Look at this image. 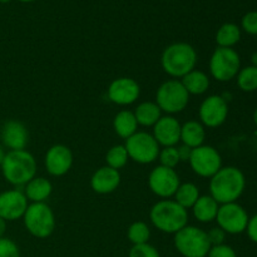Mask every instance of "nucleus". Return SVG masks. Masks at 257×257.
Instances as JSON below:
<instances>
[{"instance_id": "nucleus-38", "label": "nucleus", "mask_w": 257, "mask_h": 257, "mask_svg": "<svg viewBox=\"0 0 257 257\" xmlns=\"http://www.w3.org/2000/svg\"><path fill=\"white\" fill-rule=\"evenodd\" d=\"M178 151V156H180V161L181 162H188L191 157V153H192V148L187 147L185 145H181L177 147Z\"/></svg>"}, {"instance_id": "nucleus-25", "label": "nucleus", "mask_w": 257, "mask_h": 257, "mask_svg": "<svg viewBox=\"0 0 257 257\" xmlns=\"http://www.w3.org/2000/svg\"><path fill=\"white\" fill-rule=\"evenodd\" d=\"M135 117L138 125L153 127L162 117V110L156 102H142L135 109Z\"/></svg>"}, {"instance_id": "nucleus-30", "label": "nucleus", "mask_w": 257, "mask_h": 257, "mask_svg": "<svg viewBox=\"0 0 257 257\" xmlns=\"http://www.w3.org/2000/svg\"><path fill=\"white\" fill-rule=\"evenodd\" d=\"M128 161H130V157H128V153L124 145L113 146V147H110L108 150L107 155H105V162H107L105 166L118 171L124 167L128 163Z\"/></svg>"}, {"instance_id": "nucleus-24", "label": "nucleus", "mask_w": 257, "mask_h": 257, "mask_svg": "<svg viewBox=\"0 0 257 257\" xmlns=\"http://www.w3.org/2000/svg\"><path fill=\"white\" fill-rule=\"evenodd\" d=\"M181 83L190 95L205 94L210 88V78L205 72L198 69L191 70L188 74L181 78Z\"/></svg>"}, {"instance_id": "nucleus-40", "label": "nucleus", "mask_w": 257, "mask_h": 257, "mask_svg": "<svg viewBox=\"0 0 257 257\" xmlns=\"http://www.w3.org/2000/svg\"><path fill=\"white\" fill-rule=\"evenodd\" d=\"M5 155H7V152H5V150H4V146L0 145V166H2L3 161H4Z\"/></svg>"}, {"instance_id": "nucleus-33", "label": "nucleus", "mask_w": 257, "mask_h": 257, "mask_svg": "<svg viewBox=\"0 0 257 257\" xmlns=\"http://www.w3.org/2000/svg\"><path fill=\"white\" fill-rule=\"evenodd\" d=\"M0 257H20L17 243L8 237L0 238Z\"/></svg>"}, {"instance_id": "nucleus-26", "label": "nucleus", "mask_w": 257, "mask_h": 257, "mask_svg": "<svg viewBox=\"0 0 257 257\" xmlns=\"http://www.w3.org/2000/svg\"><path fill=\"white\" fill-rule=\"evenodd\" d=\"M241 39V28L233 23H225L216 33V43L220 48H233Z\"/></svg>"}, {"instance_id": "nucleus-8", "label": "nucleus", "mask_w": 257, "mask_h": 257, "mask_svg": "<svg viewBox=\"0 0 257 257\" xmlns=\"http://www.w3.org/2000/svg\"><path fill=\"white\" fill-rule=\"evenodd\" d=\"M211 77L218 82H230L241 69V58L233 48H220L213 50L210 58Z\"/></svg>"}, {"instance_id": "nucleus-10", "label": "nucleus", "mask_w": 257, "mask_h": 257, "mask_svg": "<svg viewBox=\"0 0 257 257\" xmlns=\"http://www.w3.org/2000/svg\"><path fill=\"white\" fill-rule=\"evenodd\" d=\"M188 163L191 170L203 178H211L223 167L222 157L218 151L212 146L206 145L193 148Z\"/></svg>"}, {"instance_id": "nucleus-29", "label": "nucleus", "mask_w": 257, "mask_h": 257, "mask_svg": "<svg viewBox=\"0 0 257 257\" xmlns=\"http://www.w3.org/2000/svg\"><path fill=\"white\" fill-rule=\"evenodd\" d=\"M127 237L132 245H142L148 243L151 238V228L143 221H136L131 223L127 230Z\"/></svg>"}, {"instance_id": "nucleus-11", "label": "nucleus", "mask_w": 257, "mask_h": 257, "mask_svg": "<svg viewBox=\"0 0 257 257\" xmlns=\"http://www.w3.org/2000/svg\"><path fill=\"white\" fill-rule=\"evenodd\" d=\"M248 213L237 202L225 203L218 207L216 222L228 235H240L245 232L248 223Z\"/></svg>"}, {"instance_id": "nucleus-27", "label": "nucleus", "mask_w": 257, "mask_h": 257, "mask_svg": "<svg viewBox=\"0 0 257 257\" xmlns=\"http://www.w3.org/2000/svg\"><path fill=\"white\" fill-rule=\"evenodd\" d=\"M200 196V188L195 183L185 182L178 186L173 197H175V201L178 205L182 206L185 210L188 211V208L193 207V205H195Z\"/></svg>"}, {"instance_id": "nucleus-44", "label": "nucleus", "mask_w": 257, "mask_h": 257, "mask_svg": "<svg viewBox=\"0 0 257 257\" xmlns=\"http://www.w3.org/2000/svg\"><path fill=\"white\" fill-rule=\"evenodd\" d=\"M19 2H22V3H32V2H35V0H19Z\"/></svg>"}, {"instance_id": "nucleus-35", "label": "nucleus", "mask_w": 257, "mask_h": 257, "mask_svg": "<svg viewBox=\"0 0 257 257\" xmlns=\"http://www.w3.org/2000/svg\"><path fill=\"white\" fill-rule=\"evenodd\" d=\"M207 257H237V255L231 246L222 243V245L211 246Z\"/></svg>"}, {"instance_id": "nucleus-17", "label": "nucleus", "mask_w": 257, "mask_h": 257, "mask_svg": "<svg viewBox=\"0 0 257 257\" xmlns=\"http://www.w3.org/2000/svg\"><path fill=\"white\" fill-rule=\"evenodd\" d=\"M181 123L173 115H162L153 125L152 136L160 147H173L181 141Z\"/></svg>"}, {"instance_id": "nucleus-1", "label": "nucleus", "mask_w": 257, "mask_h": 257, "mask_svg": "<svg viewBox=\"0 0 257 257\" xmlns=\"http://www.w3.org/2000/svg\"><path fill=\"white\" fill-rule=\"evenodd\" d=\"M245 187V175L240 168L233 166L222 167L210 178V196L218 205L237 202Z\"/></svg>"}, {"instance_id": "nucleus-9", "label": "nucleus", "mask_w": 257, "mask_h": 257, "mask_svg": "<svg viewBox=\"0 0 257 257\" xmlns=\"http://www.w3.org/2000/svg\"><path fill=\"white\" fill-rule=\"evenodd\" d=\"M124 147L130 160L140 165H150L158 160L161 147L151 133L140 132L125 140Z\"/></svg>"}, {"instance_id": "nucleus-4", "label": "nucleus", "mask_w": 257, "mask_h": 257, "mask_svg": "<svg viewBox=\"0 0 257 257\" xmlns=\"http://www.w3.org/2000/svg\"><path fill=\"white\" fill-rule=\"evenodd\" d=\"M152 225L163 233L175 235L188 225V211L175 200H161L150 211Z\"/></svg>"}, {"instance_id": "nucleus-2", "label": "nucleus", "mask_w": 257, "mask_h": 257, "mask_svg": "<svg viewBox=\"0 0 257 257\" xmlns=\"http://www.w3.org/2000/svg\"><path fill=\"white\" fill-rule=\"evenodd\" d=\"M3 177L8 183L20 187L37 176V161L27 150L8 151L2 166Z\"/></svg>"}, {"instance_id": "nucleus-19", "label": "nucleus", "mask_w": 257, "mask_h": 257, "mask_svg": "<svg viewBox=\"0 0 257 257\" xmlns=\"http://www.w3.org/2000/svg\"><path fill=\"white\" fill-rule=\"evenodd\" d=\"M120 180L119 171L103 166L90 177V188L98 195H109L119 187Z\"/></svg>"}, {"instance_id": "nucleus-20", "label": "nucleus", "mask_w": 257, "mask_h": 257, "mask_svg": "<svg viewBox=\"0 0 257 257\" xmlns=\"http://www.w3.org/2000/svg\"><path fill=\"white\" fill-rule=\"evenodd\" d=\"M24 195L32 203L45 202L53 192V185L48 178L35 176L24 186Z\"/></svg>"}, {"instance_id": "nucleus-41", "label": "nucleus", "mask_w": 257, "mask_h": 257, "mask_svg": "<svg viewBox=\"0 0 257 257\" xmlns=\"http://www.w3.org/2000/svg\"><path fill=\"white\" fill-rule=\"evenodd\" d=\"M251 65L257 67V52H255L252 55H251Z\"/></svg>"}, {"instance_id": "nucleus-15", "label": "nucleus", "mask_w": 257, "mask_h": 257, "mask_svg": "<svg viewBox=\"0 0 257 257\" xmlns=\"http://www.w3.org/2000/svg\"><path fill=\"white\" fill-rule=\"evenodd\" d=\"M73 152L68 146L54 145L47 151L44 165L48 173L54 177H62L67 175L73 166Z\"/></svg>"}, {"instance_id": "nucleus-3", "label": "nucleus", "mask_w": 257, "mask_h": 257, "mask_svg": "<svg viewBox=\"0 0 257 257\" xmlns=\"http://www.w3.org/2000/svg\"><path fill=\"white\" fill-rule=\"evenodd\" d=\"M197 52L191 44L185 42L172 43L165 48L161 55V65L166 74L173 79L183 78L191 70L196 69Z\"/></svg>"}, {"instance_id": "nucleus-28", "label": "nucleus", "mask_w": 257, "mask_h": 257, "mask_svg": "<svg viewBox=\"0 0 257 257\" xmlns=\"http://www.w3.org/2000/svg\"><path fill=\"white\" fill-rule=\"evenodd\" d=\"M236 79H237V87L242 92H255L257 90V67L248 65L241 68L238 74L236 75Z\"/></svg>"}, {"instance_id": "nucleus-14", "label": "nucleus", "mask_w": 257, "mask_h": 257, "mask_svg": "<svg viewBox=\"0 0 257 257\" xmlns=\"http://www.w3.org/2000/svg\"><path fill=\"white\" fill-rule=\"evenodd\" d=\"M108 99L117 105H131L137 102L141 95L138 82L128 77H120L112 80L107 89Z\"/></svg>"}, {"instance_id": "nucleus-23", "label": "nucleus", "mask_w": 257, "mask_h": 257, "mask_svg": "<svg viewBox=\"0 0 257 257\" xmlns=\"http://www.w3.org/2000/svg\"><path fill=\"white\" fill-rule=\"evenodd\" d=\"M113 130L118 137L128 140L135 133L138 132V123L136 120L135 113L131 110H120L114 115L113 119Z\"/></svg>"}, {"instance_id": "nucleus-16", "label": "nucleus", "mask_w": 257, "mask_h": 257, "mask_svg": "<svg viewBox=\"0 0 257 257\" xmlns=\"http://www.w3.org/2000/svg\"><path fill=\"white\" fill-rule=\"evenodd\" d=\"M29 206V201L20 190H8L0 193V217L3 220L17 221L23 218Z\"/></svg>"}, {"instance_id": "nucleus-21", "label": "nucleus", "mask_w": 257, "mask_h": 257, "mask_svg": "<svg viewBox=\"0 0 257 257\" xmlns=\"http://www.w3.org/2000/svg\"><path fill=\"white\" fill-rule=\"evenodd\" d=\"M205 125L198 120H187L181 125V141L182 145L190 148H197L205 143Z\"/></svg>"}, {"instance_id": "nucleus-5", "label": "nucleus", "mask_w": 257, "mask_h": 257, "mask_svg": "<svg viewBox=\"0 0 257 257\" xmlns=\"http://www.w3.org/2000/svg\"><path fill=\"white\" fill-rule=\"evenodd\" d=\"M173 245L177 252L183 257H207L211 243L207 232L196 226H185L175 233Z\"/></svg>"}, {"instance_id": "nucleus-37", "label": "nucleus", "mask_w": 257, "mask_h": 257, "mask_svg": "<svg viewBox=\"0 0 257 257\" xmlns=\"http://www.w3.org/2000/svg\"><path fill=\"white\" fill-rule=\"evenodd\" d=\"M246 232H247L248 238H250L252 242L257 243V213L253 215L252 217L248 218L247 227H246Z\"/></svg>"}, {"instance_id": "nucleus-42", "label": "nucleus", "mask_w": 257, "mask_h": 257, "mask_svg": "<svg viewBox=\"0 0 257 257\" xmlns=\"http://www.w3.org/2000/svg\"><path fill=\"white\" fill-rule=\"evenodd\" d=\"M252 119H253V123L257 125V108L255 109V112H253V115H252Z\"/></svg>"}, {"instance_id": "nucleus-32", "label": "nucleus", "mask_w": 257, "mask_h": 257, "mask_svg": "<svg viewBox=\"0 0 257 257\" xmlns=\"http://www.w3.org/2000/svg\"><path fill=\"white\" fill-rule=\"evenodd\" d=\"M128 257H161V255L157 248L148 242L142 245H133L128 252Z\"/></svg>"}, {"instance_id": "nucleus-12", "label": "nucleus", "mask_w": 257, "mask_h": 257, "mask_svg": "<svg viewBox=\"0 0 257 257\" xmlns=\"http://www.w3.org/2000/svg\"><path fill=\"white\" fill-rule=\"evenodd\" d=\"M181 185V180L175 168L165 166H157L153 168L148 176V187L158 197L168 200L173 197Z\"/></svg>"}, {"instance_id": "nucleus-13", "label": "nucleus", "mask_w": 257, "mask_h": 257, "mask_svg": "<svg viewBox=\"0 0 257 257\" xmlns=\"http://www.w3.org/2000/svg\"><path fill=\"white\" fill-rule=\"evenodd\" d=\"M200 122L205 127L217 128L226 122L228 115V104L221 95L212 94L202 100L198 109Z\"/></svg>"}, {"instance_id": "nucleus-34", "label": "nucleus", "mask_w": 257, "mask_h": 257, "mask_svg": "<svg viewBox=\"0 0 257 257\" xmlns=\"http://www.w3.org/2000/svg\"><path fill=\"white\" fill-rule=\"evenodd\" d=\"M243 32L250 35H257V12H248L241 20Z\"/></svg>"}, {"instance_id": "nucleus-18", "label": "nucleus", "mask_w": 257, "mask_h": 257, "mask_svg": "<svg viewBox=\"0 0 257 257\" xmlns=\"http://www.w3.org/2000/svg\"><path fill=\"white\" fill-rule=\"evenodd\" d=\"M3 146L9 148V151L25 150L29 142V132L22 122L10 119L3 124L0 131Z\"/></svg>"}, {"instance_id": "nucleus-31", "label": "nucleus", "mask_w": 257, "mask_h": 257, "mask_svg": "<svg viewBox=\"0 0 257 257\" xmlns=\"http://www.w3.org/2000/svg\"><path fill=\"white\" fill-rule=\"evenodd\" d=\"M158 160H160L161 166H165V167H168V168L177 167L178 163L181 162L180 156H178L177 146L161 148L160 155H158Z\"/></svg>"}, {"instance_id": "nucleus-36", "label": "nucleus", "mask_w": 257, "mask_h": 257, "mask_svg": "<svg viewBox=\"0 0 257 257\" xmlns=\"http://www.w3.org/2000/svg\"><path fill=\"white\" fill-rule=\"evenodd\" d=\"M226 235H227V233H226L222 228L218 227V226L217 227L211 228V230L207 232L208 240H210L211 246L222 245V243H225Z\"/></svg>"}, {"instance_id": "nucleus-22", "label": "nucleus", "mask_w": 257, "mask_h": 257, "mask_svg": "<svg viewBox=\"0 0 257 257\" xmlns=\"http://www.w3.org/2000/svg\"><path fill=\"white\" fill-rule=\"evenodd\" d=\"M218 205L210 195H203L198 197L192 207V213L198 222L208 223L216 220L218 212Z\"/></svg>"}, {"instance_id": "nucleus-7", "label": "nucleus", "mask_w": 257, "mask_h": 257, "mask_svg": "<svg viewBox=\"0 0 257 257\" xmlns=\"http://www.w3.org/2000/svg\"><path fill=\"white\" fill-rule=\"evenodd\" d=\"M156 103L166 114L173 115L182 112L190 103V94L185 89L181 80L168 79L158 87L156 93Z\"/></svg>"}, {"instance_id": "nucleus-39", "label": "nucleus", "mask_w": 257, "mask_h": 257, "mask_svg": "<svg viewBox=\"0 0 257 257\" xmlns=\"http://www.w3.org/2000/svg\"><path fill=\"white\" fill-rule=\"evenodd\" d=\"M5 231H7V221L0 217V238L4 237Z\"/></svg>"}, {"instance_id": "nucleus-43", "label": "nucleus", "mask_w": 257, "mask_h": 257, "mask_svg": "<svg viewBox=\"0 0 257 257\" xmlns=\"http://www.w3.org/2000/svg\"><path fill=\"white\" fill-rule=\"evenodd\" d=\"M12 2V0H0V3H2V4H8V3H10Z\"/></svg>"}, {"instance_id": "nucleus-6", "label": "nucleus", "mask_w": 257, "mask_h": 257, "mask_svg": "<svg viewBox=\"0 0 257 257\" xmlns=\"http://www.w3.org/2000/svg\"><path fill=\"white\" fill-rule=\"evenodd\" d=\"M28 232L37 238H48L54 232L55 215L52 207L45 202L30 203L23 216Z\"/></svg>"}]
</instances>
